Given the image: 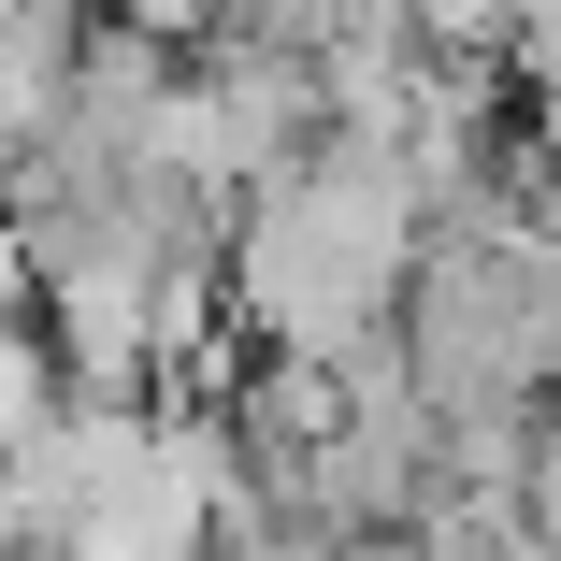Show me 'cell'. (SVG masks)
Returning <instances> with one entry per match:
<instances>
[{
  "label": "cell",
  "mask_w": 561,
  "mask_h": 561,
  "mask_svg": "<svg viewBox=\"0 0 561 561\" xmlns=\"http://www.w3.org/2000/svg\"><path fill=\"white\" fill-rule=\"evenodd\" d=\"M533 30H547V0H417V44H446V58H504Z\"/></svg>",
  "instance_id": "3957f363"
},
{
  "label": "cell",
  "mask_w": 561,
  "mask_h": 561,
  "mask_svg": "<svg viewBox=\"0 0 561 561\" xmlns=\"http://www.w3.org/2000/svg\"><path fill=\"white\" fill-rule=\"evenodd\" d=\"M202 15H231V0H116V30H202Z\"/></svg>",
  "instance_id": "277c9868"
},
{
  "label": "cell",
  "mask_w": 561,
  "mask_h": 561,
  "mask_svg": "<svg viewBox=\"0 0 561 561\" xmlns=\"http://www.w3.org/2000/svg\"><path fill=\"white\" fill-rule=\"evenodd\" d=\"M403 375L446 432H518L561 389V331H547V245H533V202L476 216V231H417L403 274Z\"/></svg>",
  "instance_id": "6da1fadb"
},
{
  "label": "cell",
  "mask_w": 561,
  "mask_h": 561,
  "mask_svg": "<svg viewBox=\"0 0 561 561\" xmlns=\"http://www.w3.org/2000/svg\"><path fill=\"white\" fill-rule=\"evenodd\" d=\"M58 403H72V360H58V331H44V317H0V446H30Z\"/></svg>",
  "instance_id": "7a4b0ae2"
}]
</instances>
